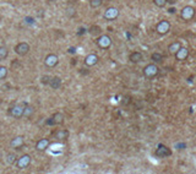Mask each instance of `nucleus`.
Listing matches in <instances>:
<instances>
[{
	"instance_id": "bb28decb",
	"label": "nucleus",
	"mask_w": 196,
	"mask_h": 174,
	"mask_svg": "<svg viewBox=\"0 0 196 174\" xmlns=\"http://www.w3.org/2000/svg\"><path fill=\"white\" fill-rule=\"evenodd\" d=\"M49 82H50V77H49L48 75L42 76V83H43V85H49Z\"/></svg>"
},
{
	"instance_id": "6e6552de",
	"label": "nucleus",
	"mask_w": 196,
	"mask_h": 174,
	"mask_svg": "<svg viewBox=\"0 0 196 174\" xmlns=\"http://www.w3.org/2000/svg\"><path fill=\"white\" fill-rule=\"evenodd\" d=\"M30 52V44L26 42H21L15 47V53L19 54L20 56H25Z\"/></svg>"
},
{
	"instance_id": "f3484780",
	"label": "nucleus",
	"mask_w": 196,
	"mask_h": 174,
	"mask_svg": "<svg viewBox=\"0 0 196 174\" xmlns=\"http://www.w3.org/2000/svg\"><path fill=\"white\" fill-rule=\"evenodd\" d=\"M181 47V43L179 42V41H175V42H173V43H170L169 44V47H168V52H169V54H175L176 52H178V49Z\"/></svg>"
},
{
	"instance_id": "1a4fd4ad",
	"label": "nucleus",
	"mask_w": 196,
	"mask_h": 174,
	"mask_svg": "<svg viewBox=\"0 0 196 174\" xmlns=\"http://www.w3.org/2000/svg\"><path fill=\"white\" fill-rule=\"evenodd\" d=\"M58 63H59V58L55 54H48L44 59V65L48 67H54L58 65Z\"/></svg>"
},
{
	"instance_id": "aec40b11",
	"label": "nucleus",
	"mask_w": 196,
	"mask_h": 174,
	"mask_svg": "<svg viewBox=\"0 0 196 174\" xmlns=\"http://www.w3.org/2000/svg\"><path fill=\"white\" fill-rule=\"evenodd\" d=\"M33 112H34V109H33V107H32V106H30V104H25V108H24V117L30 118V117L33 114Z\"/></svg>"
},
{
	"instance_id": "39448f33",
	"label": "nucleus",
	"mask_w": 196,
	"mask_h": 174,
	"mask_svg": "<svg viewBox=\"0 0 196 174\" xmlns=\"http://www.w3.org/2000/svg\"><path fill=\"white\" fill-rule=\"evenodd\" d=\"M119 14H120V13H119V9H117V8H114V6H111V8H108V9L104 11L103 17H104L106 20H108V21H112V20L118 19Z\"/></svg>"
},
{
	"instance_id": "b1692460",
	"label": "nucleus",
	"mask_w": 196,
	"mask_h": 174,
	"mask_svg": "<svg viewBox=\"0 0 196 174\" xmlns=\"http://www.w3.org/2000/svg\"><path fill=\"white\" fill-rule=\"evenodd\" d=\"M16 154L15 153H8L6 154V164H14L16 163Z\"/></svg>"
},
{
	"instance_id": "412c9836",
	"label": "nucleus",
	"mask_w": 196,
	"mask_h": 174,
	"mask_svg": "<svg viewBox=\"0 0 196 174\" xmlns=\"http://www.w3.org/2000/svg\"><path fill=\"white\" fill-rule=\"evenodd\" d=\"M151 60H152L153 63H161V61L163 60V55H162L161 53H158V52H154V53H152V55H151Z\"/></svg>"
},
{
	"instance_id": "9b49d317",
	"label": "nucleus",
	"mask_w": 196,
	"mask_h": 174,
	"mask_svg": "<svg viewBox=\"0 0 196 174\" xmlns=\"http://www.w3.org/2000/svg\"><path fill=\"white\" fill-rule=\"evenodd\" d=\"M174 55H175V59H176L178 61H184V60H186L187 56H189V49H187L186 47H180Z\"/></svg>"
},
{
	"instance_id": "9d476101",
	"label": "nucleus",
	"mask_w": 196,
	"mask_h": 174,
	"mask_svg": "<svg viewBox=\"0 0 196 174\" xmlns=\"http://www.w3.org/2000/svg\"><path fill=\"white\" fill-rule=\"evenodd\" d=\"M172 154V151L169 147L164 146V145H158L157 150H156V156L159 157V158H164L167 156H170Z\"/></svg>"
},
{
	"instance_id": "7c9ffc66",
	"label": "nucleus",
	"mask_w": 196,
	"mask_h": 174,
	"mask_svg": "<svg viewBox=\"0 0 196 174\" xmlns=\"http://www.w3.org/2000/svg\"><path fill=\"white\" fill-rule=\"evenodd\" d=\"M0 104H2V100H0Z\"/></svg>"
},
{
	"instance_id": "cd10ccee",
	"label": "nucleus",
	"mask_w": 196,
	"mask_h": 174,
	"mask_svg": "<svg viewBox=\"0 0 196 174\" xmlns=\"http://www.w3.org/2000/svg\"><path fill=\"white\" fill-rule=\"evenodd\" d=\"M100 32H101V28H100V27H96V28L92 27V28H91V33H92V34H94V33L97 34V33H100Z\"/></svg>"
},
{
	"instance_id": "7ed1b4c3",
	"label": "nucleus",
	"mask_w": 196,
	"mask_h": 174,
	"mask_svg": "<svg viewBox=\"0 0 196 174\" xmlns=\"http://www.w3.org/2000/svg\"><path fill=\"white\" fill-rule=\"evenodd\" d=\"M96 43H97L98 47L102 48V49H108L112 45V38L108 34H101L100 37L97 38Z\"/></svg>"
},
{
	"instance_id": "ddd939ff",
	"label": "nucleus",
	"mask_w": 196,
	"mask_h": 174,
	"mask_svg": "<svg viewBox=\"0 0 196 174\" xmlns=\"http://www.w3.org/2000/svg\"><path fill=\"white\" fill-rule=\"evenodd\" d=\"M49 145H50L49 139H41V140H38L37 143H36V150L39 151V152L45 151V150L49 147Z\"/></svg>"
},
{
	"instance_id": "f03ea898",
	"label": "nucleus",
	"mask_w": 196,
	"mask_h": 174,
	"mask_svg": "<svg viewBox=\"0 0 196 174\" xmlns=\"http://www.w3.org/2000/svg\"><path fill=\"white\" fill-rule=\"evenodd\" d=\"M158 72H159V69L156 64H148L143 67V75L147 78H153L154 76L158 75Z\"/></svg>"
},
{
	"instance_id": "20e7f679",
	"label": "nucleus",
	"mask_w": 196,
	"mask_h": 174,
	"mask_svg": "<svg viewBox=\"0 0 196 174\" xmlns=\"http://www.w3.org/2000/svg\"><path fill=\"white\" fill-rule=\"evenodd\" d=\"M169 31H170V24H169V21H167V20L159 21V22L157 24V26H156V32H157L158 34H161V36L167 34Z\"/></svg>"
},
{
	"instance_id": "2eb2a0df",
	"label": "nucleus",
	"mask_w": 196,
	"mask_h": 174,
	"mask_svg": "<svg viewBox=\"0 0 196 174\" xmlns=\"http://www.w3.org/2000/svg\"><path fill=\"white\" fill-rule=\"evenodd\" d=\"M64 119H65L64 114L58 112V113H55V114L52 117V123L55 124V125H61V124L64 123Z\"/></svg>"
},
{
	"instance_id": "5701e85b",
	"label": "nucleus",
	"mask_w": 196,
	"mask_h": 174,
	"mask_svg": "<svg viewBox=\"0 0 196 174\" xmlns=\"http://www.w3.org/2000/svg\"><path fill=\"white\" fill-rule=\"evenodd\" d=\"M103 4V0H89V5L92 9H98Z\"/></svg>"
},
{
	"instance_id": "a878e982",
	"label": "nucleus",
	"mask_w": 196,
	"mask_h": 174,
	"mask_svg": "<svg viewBox=\"0 0 196 174\" xmlns=\"http://www.w3.org/2000/svg\"><path fill=\"white\" fill-rule=\"evenodd\" d=\"M153 4L157 8H164L167 5V0H153Z\"/></svg>"
},
{
	"instance_id": "6ab92c4d",
	"label": "nucleus",
	"mask_w": 196,
	"mask_h": 174,
	"mask_svg": "<svg viewBox=\"0 0 196 174\" xmlns=\"http://www.w3.org/2000/svg\"><path fill=\"white\" fill-rule=\"evenodd\" d=\"M54 136H55L56 139L65 140V139L69 137V131H67V130H58V131L54 134Z\"/></svg>"
},
{
	"instance_id": "f8f14e48",
	"label": "nucleus",
	"mask_w": 196,
	"mask_h": 174,
	"mask_svg": "<svg viewBox=\"0 0 196 174\" xmlns=\"http://www.w3.org/2000/svg\"><path fill=\"white\" fill-rule=\"evenodd\" d=\"M10 145H11V147L13 148H16V150H20L24 145H25V137L22 136V135H19V136H15L13 140H11V142H10Z\"/></svg>"
},
{
	"instance_id": "c756f323",
	"label": "nucleus",
	"mask_w": 196,
	"mask_h": 174,
	"mask_svg": "<svg viewBox=\"0 0 196 174\" xmlns=\"http://www.w3.org/2000/svg\"><path fill=\"white\" fill-rule=\"evenodd\" d=\"M174 11H175V10H174V9H169V13H170V14H173V13H174Z\"/></svg>"
},
{
	"instance_id": "4468645a",
	"label": "nucleus",
	"mask_w": 196,
	"mask_h": 174,
	"mask_svg": "<svg viewBox=\"0 0 196 174\" xmlns=\"http://www.w3.org/2000/svg\"><path fill=\"white\" fill-rule=\"evenodd\" d=\"M98 60H100V58H98L97 54H88L86 58H85V65L86 66H94Z\"/></svg>"
},
{
	"instance_id": "c85d7f7f",
	"label": "nucleus",
	"mask_w": 196,
	"mask_h": 174,
	"mask_svg": "<svg viewBox=\"0 0 196 174\" xmlns=\"http://www.w3.org/2000/svg\"><path fill=\"white\" fill-rule=\"evenodd\" d=\"M176 0H167V4H174Z\"/></svg>"
},
{
	"instance_id": "4be33fe9",
	"label": "nucleus",
	"mask_w": 196,
	"mask_h": 174,
	"mask_svg": "<svg viewBox=\"0 0 196 174\" xmlns=\"http://www.w3.org/2000/svg\"><path fill=\"white\" fill-rule=\"evenodd\" d=\"M8 55H9V49H8L6 47L2 45V47H0V60L6 59V58H8Z\"/></svg>"
},
{
	"instance_id": "0eeeda50",
	"label": "nucleus",
	"mask_w": 196,
	"mask_h": 174,
	"mask_svg": "<svg viewBox=\"0 0 196 174\" xmlns=\"http://www.w3.org/2000/svg\"><path fill=\"white\" fill-rule=\"evenodd\" d=\"M31 156L30 154H24V156H21L17 161H16V167L19 168V169H26L30 164H31Z\"/></svg>"
},
{
	"instance_id": "393cba45",
	"label": "nucleus",
	"mask_w": 196,
	"mask_h": 174,
	"mask_svg": "<svg viewBox=\"0 0 196 174\" xmlns=\"http://www.w3.org/2000/svg\"><path fill=\"white\" fill-rule=\"evenodd\" d=\"M8 76V69L6 66H0V80H4Z\"/></svg>"
},
{
	"instance_id": "dca6fc26",
	"label": "nucleus",
	"mask_w": 196,
	"mask_h": 174,
	"mask_svg": "<svg viewBox=\"0 0 196 174\" xmlns=\"http://www.w3.org/2000/svg\"><path fill=\"white\" fill-rule=\"evenodd\" d=\"M142 53H140V52H132L131 54H130V56H129V60L131 61V63H140V61H142Z\"/></svg>"
},
{
	"instance_id": "423d86ee",
	"label": "nucleus",
	"mask_w": 196,
	"mask_h": 174,
	"mask_svg": "<svg viewBox=\"0 0 196 174\" xmlns=\"http://www.w3.org/2000/svg\"><path fill=\"white\" fill-rule=\"evenodd\" d=\"M24 108H25V104H16V106L10 108L9 113H10L11 117H14L16 119H20V118L24 117Z\"/></svg>"
},
{
	"instance_id": "a211bd4d",
	"label": "nucleus",
	"mask_w": 196,
	"mask_h": 174,
	"mask_svg": "<svg viewBox=\"0 0 196 174\" xmlns=\"http://www.w3.org/2000/svg\"><path fill=\"white\" fill-rule=\"evenodd\" d=\"M49 85H50V87H52L53 90H58L59 87L61 86V80H60V77L55 76V77L50 78V82H49Z\"/></svg>"
},
{
	"instance_id": "f257e3e1",
	"label": "nucleus",
	"mask_w": 196,
	"mask_h": 174,
	"mask_svg": "<svg viewBox=\"0 0 196 174\" xmlns=\"http://www.w3.org/2000/svg\"><path fill=\"white\" fill-rule=\"evenodd\" d=\"M195 16V9L190 5H186L181 9L180 11V17L184 20V21H191Z\"/></svg>"
}]
</instances>
